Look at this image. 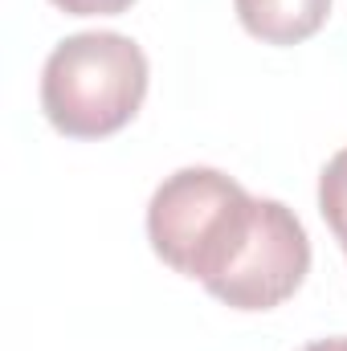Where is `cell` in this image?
Wrapping results in <instances>:
<instances>
[{"label": "cell", "mask_w": 347, "mask_h": 351, "mask_svg": "<svg viewBox=\"0 0 347 351\" xmlns=\"http://www.w3.org/2000/svg\"><path fill=\"white\" fill-rule=\"evenodd\" d=\"M307 269H311V241L302 221L282 200L258 196V221L250 241L241 245L229 274L208 286V294L233 311H274L286 298H294Z\"/></svg>", "instance_id": "3957f363"}, {"label": "cell", "mask_w": 347, "mask_h": 351, "mask_svg": "<svg viewBox=\"0 0 347 351\" xmlns=\"http://www.w3.org/2000/svg\"><path fill=\"white\" fill-rule=\"evenodd\" d=\"M319 213H323V221L331 225V233L339 237V245L347 254V147L335 152L327 160L323 176H319Z\"/></svg>", "instance_id": "5b68a950"}, {"label": "cell", "mask_w": 347, "mask_h": 351, "mask_svg": "<svg viewBox=\"0 0 347 351\" xmlns=\"http://www.w3.org/2000/svg\"><path fill=\"white\" fill-rule=\"evenodd\" d=\"M147 98V58L123 33H74L41 70V110L70 139L123 131Z\"/></svg>", "instance_id": "7a4b0ae2"}, {"label": "cell", "mask_w": 347, "mask_h": 351, "mask_svg": "<svg viewBox=\"0 0 347 351\" xmlns=\"http://www.w3.org/2000/svg\"><path fill=\"white\" fill-rule=\"evenodd\" d=\"M53 4L62 12H70V16H119L135 0H53Z\"/></svg>", "instance_id": "8992f818"}, {"label": "cell", "mask_w": 347, "mask_h": 351, "mask_svg": "<svg viewBox=\"0 0 347 351\" xmlns=\"http://www.w3.org/2000/svg\"><path fill=\"white\" fill-rule=\"evenodd\" d=\"M302 351H347V335H335V339H319V343H307Z\"/></svg>", "instance_id": "52a82bcc"}, {"label": "cell", "mask_w": 347, "mask_h": 351, "mask_svg": "<svg viewBox=\"0 0 347 351\" xmlns=\"http://www.w3.org/2000/svg\"><path fill=\"white\" fill-rule=\"evenodd\" d=\"M258 221V196L217 168H180L147 204V241L176 274L204 290L229 274Z\"/></svg>", "instance_id": "6da1fadb"}, {"label": "cell", "mask_w": 347, "mask_h": 351, "mask_svg": "<svg viewBox=\"0 0 347 351\" xmlns=\"http://www.w3.org/2000/svg\"><path fill=\"white\" fill-rule=\"evenodd\" d=\"M233 8L246 33L265 45H298L331 16V0H233Z\"/></svg>", "instance_id": "277c9868"}]
</instances>
